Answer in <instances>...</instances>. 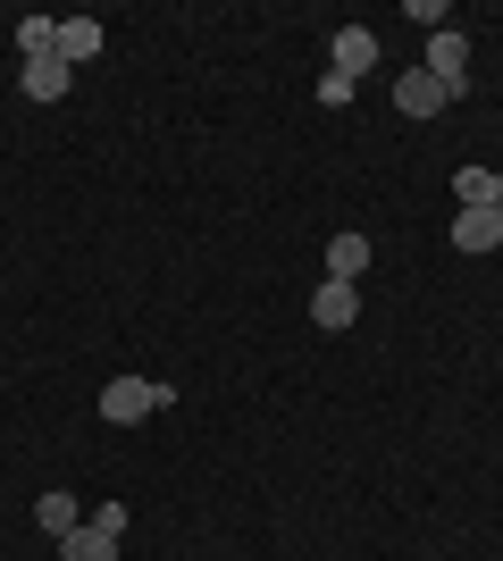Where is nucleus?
Here are the masks:
<instances>
[{
	"label": "nucleus",
	"mask_w": 503,
	"mask_h": 561,
	"mask_svg": "<svg viewBox=\"0 0 503 561\" xmlns=\"http://www.w3.org/2000/svg\"><path fill=\"white\" fill-rule=\"evenodd\" d=\"M151 411H168V386H151V377H110V386H101V420L110 427H135V420H151Z\"/></svg>",
	"instance_id": "1"
},
{
	"label": "nucleus",
	"mask_w": 503,
	"mask_h": 561,
	"mask_svg": "<svg viewBox=\"0 0 503 561\" xmlns=\"http://www.w3.org/2000/svg\"><path fill=\"white\" fill-rule=\"evenodd\" d=\"M34 519H43V537H68V528H84V519H76V494H34Z\"/></svg>",
	"instance_id": "11"
},
{
	"label": "nucleus",
	"mask_w": 503,
	"mask_h": 561,
	"mask_svg": "<svg viewBox=\"0 0 503 561\" xmlns=\"http://www.w3.org/2000/svg\"><path fill=\"white\" fill-rule=\"evenodd\" d=\"M25 101H68V84H76V68L68 59H59V50H50V59H25Z\"/></svg>",
	"instance_id": "5"
},
{
	"label": "nucleus",
	"mask_w": 503,
	"mask_h": 561,
	"mask_svg": "<svg viewBox=\"0 0 503 561\" xmlns=\"http://www.w3.org/2000/svg\"><path fill=\"white\" fill-rule=\"evenodd\" d=\"M93 50H101V25L93 18H59V59H68V68H84Z\"/></svg>",
	"instance_id": "10"
},
{
	"label": "nucleus",
	"mask_w": 503,
	"mask_h": 561,
	"mask_svg": "<svg viewBox=\"0 0 503 561\" xmlns=\"http://www.w3.org/2000/svg\"><path fill=\"white\" fill-rule=\"evenodd\" d=\"M428 76L461 101V76H470V34H461V25H436L428 34Z\"/></svg>",
	"instance_id": "2"
},
{
	"label": "nucleus",
	"mask_w": 503,
	"mask_h": 561,
	"mask_svg": "<svg viewBox=\"0 0 503 561\" xmlns=\"http://www.w3.org/2000/svg\"><path fill=\"white\" fill-rule=\"evenodd\" d=\"M353 310H361V294H353V285H319V294H311V319H319V328H353Z\"/></svg>",
	"instance_id": "8"
},
{
	"label": "nucleus",
	"mask_w": 503,
	"mask_h": 561,
	"mask_svg": "<svg viewBox=\"0 0 503 561\" xmlns=\"http://www.w3.org/2000/svg\"><path fill=\"white\" fill-rule=\"evenodd\" d=\"M454 193H461V210H470V202H495V176H487V168H461Z\"/></svg>",
	"instance_id": "13"
},
{
	"label": "nucleus",
	"mask_w": 503,
	"mask_h": 561,
	"mask_svg": "<svg viewBox=\"0 0 503 561\" xmlns=\"http://www.w3.org/2000/svg\"><path fill=\"white\" fill-rule=\"evenodd\" d=\"M353 93H361L353 76H335V68H328V76H319V101H328V110H344V101H353Z\"/></svg>",
	"instance_id": "14"
},
{
	"label": "nucleus",
	"mask_w": 503,
	"mask_h": 561,
	"mask_svg": "<svg viewBox=\"0 0 503 561\" xmlns=\"http://www.w3.org/2000/svg\"><path fill=\"white\" fill-rule=\"evenodd\" d=\"M495 210H503V176H495Z\"/></svg>",
	"instance_id": "15"
},
{
	"label": "nucleus",
	"mask_w": 503,
	"mask_h": 561,
	"mask_svg": "<svg viewBox=\"0 0 503 561\" xmlns=\"http://www.w3.org/2000/svg\"><path fill=\"white\" fill-rule=\"evenodd\" d=\"M378 68V34H369V25H344V34H335V76H369Z\"/></svg>",
	"instance_id": "6"
},
{
	"label": "nucleus",
	"mask_w": 503,
	"mask_h": 561,
	"mask_svg": "<svg viewBox=\"0 0 503 561\" xmlns=\"http://www.w3.org/2000/svg\"><path fill=\"white\" fill-rule=\"evenodd\" d=\"M495 243H503V210L495 202H470L454 218V252H495Z\"/></svg>",
	"instance_id": "3"
},
{
	"label": "nucleus",
	"mask_w": 503,
	"mask_h": 561,
	"mask_svg": "<svg viewBox=\"0 0 503 561\" xmlns=\"http://www.w3.org/2000/svg\"><path fill=\"white\" fill-rule=\"evenodd\" d=\"M18 50L25 59H50L59 50V18H18Z\"/></svg>",
	"instance_id": "12"
},
{
	"label": "nucleus",
	"mask_w": 503,
	"mask_h": 561,
	"mask_svg": "<svg viewBox=\"0 0 503 561\" xmlns=\"http://www.w3.org/2000/svg\"><path fill=\"white\" fill-rule=\"evenodd\" d=\"M361 268H369V234H335V243H328V277L353 285Z\"/></svg>",
	"instance_id": "9"
},
{
	"label": "nucleus",
	"mask_w": 503,
	"mask_h": 561,
	"mask_svg": "<svg viewBox=\"0 0 503 561\" xmlns=\"http://www.w3.org/2000/svg\"><path fill=\"white\" fill-rule=\"evenodd\" d=\"M445 101H454V93H445V84H436L428 68L395 76V110H403V117H436V110H445Z\"/></svg>",
	"instance_id": "4"
},
{
	"label": "nucleus",
	"mask_w": 503,
	"mask_h": 561,
	"mask_svg": "<svg viewBox=\"0 0 503 561\" xmlns=\"http://www.w3.org/2000/svg\"><path fill=\"white\" fill-rule=\"evenodd\" d=\"M59 561H118V537H110L101 519H84V528H68V537H59Z\"/></svg>",
	"instance_id": "7"
}]
</instances>
